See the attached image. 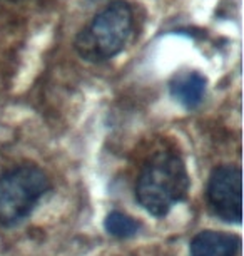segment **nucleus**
I'll return each mask as SVG.
<instances>
[{"mask_svg":"<svg viewBox=\"0 0 244 256\" xmlns=\"http://www.w3.org/2000/svg\"><path fill=\"white\" fill-rule=\"evenodd\" d=\"M189 178L176 152L159 151L149 158L139 174L136 196L141 206L154 216H164L186 196Z\"/></svg>","mask_w":244,"mask_h":256,"instance_id":"1","label":"nucleus"},{"mask_svg":"<svg viewBox=\"0 0 244 256\" xmlns=\"http://www.w3.org/2000/svg\"><path fill=\"white\" fill-rule=\"evenodd\" d=\"M134 28L132 8L124 0L109 4L75 38V49L85 60L112 59L126 47Z\"/></svg>","mask_w":244,"mask_h":256,"instance_id":"2","label":"nucleus"},{"mask_svg":"<svg viewBox=\"0 0 244 256\" xmlns=\"http://www.w3.org/2000/svg\"><path fill=\"white\" fill-rule=\"evenodd\" d=\"M49 178L35 166H20L0 178V223L15 224L49 191Z\"/></svg>","mask_w":244,"mask_h":256,"instance_id":"3","label":"nucleus"},{"mask_svg":"<svg viewBox=\"0 0 244 256\" xmlns=\"http://www.w3.org/2000/svg\"><path fill=\"white\" fill-rule=\"evenodd\" d=\"M209 204L214 212L229 223H241L243 216V172L236 166L214 169L208 184Z\"/></svg>","mask_w":244,"mask_h":256,"instance_id":"4","label":"nucleus"},{"mask_svg":"<svg viewBox=\"0 0 244 256\" xmlns=\"http://www.w3.org/2000/svg\"><path fill=\"white\" fill-rule=\"evenodd\" d=\"M239 238L218 231H203L191 241V256H234Z\"/></svg>","mask_w":244,"mask_h":256,"instance_id":"5","label":"nucleus"},{"mask_svg":"<svg viewBox=\"0 0 244 256\" xmlns=\"http://www.w3.org/2000/svg\"><path fill=\"white\" fill-rule=\"evenodd\" d=\"M206 92V77L199 72H181L171 82V94L188 109H194L201 104Z\"/></svg>","mask_w":244,"mask_h":256,"instance_id":"6","label":"nucleus"},{"mask_svg":"<svg viewBox=\"0 0 244 256\" xmlns=\"http://www.w3.org/2000/svg\"><path fill=\"white\" fill-rule=\"evenodd\" d=\"M104 226H106L107 233L116 236V238H129V236L136 234L139 230L137 221L132 220L131 216L124 214L121 211L109 212Z\"/></svg>","mask_w":244,"mask_h":256,"instance_id":"7","label":"nucleus"}]
</instances>
